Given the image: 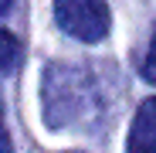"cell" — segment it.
Listing matches in <instances>:
<instances>
[{"label":"cell","mask_w":156,"mask_h":153,"mask_svg":"<svg viewBox=\"0 0 156 153\" xmlns=\"http://www.w3.org/2000/svg\"><path fill=\"white\" fill-rule=\"evenodd\" d=\"M41 109L51 129L88 122L98 112V85L78 65H48L41 82Z\"/></svg>","instance_id":"6da1fadb"},{"label":"cell","mask_w":156,"mask_h":153,"mask_svg":"<svg viewBox=\"0 0 156 153\" xmlns=\"http://www.w3.org/2000/svg\"><path fill=\"white\" fill-rule=\"evenodd\" d=\"M58 27L78 41H102L109 34V4L105 0H55Z\"/></svg>","instance_id":"7a4b0ae2"},{"label":"cell","mask_w":156,"mask_h":153,"mask_svg":"<svg viewBox=\"0 0 156 153\" xmlns=\"http://www.w3.org/2000/svg\"><path fill=\"white\" fill-rule=\"evenodd\" d=\"M126 150L129 153H156V95L143 99V106L136 109Z\"/></svg>","instance_id":"3957f363"},{"label":"cell","mask_w":156,"mask_h":153,"mask_svg":"<svg viewBox=\"0 0 156 153\" xmlns=\"http://www.w3.org/2000/svg\"><path fill=\"white\" fill-rule=\"evenodd\" d=\"M17 65H20V41H17L10 31L0 27V75L14 71Z\"/></svg>","instance_id":"277c9868"},{"label":"cell","mask_w":156,"mask_h":153,"mask_svg":"<svg viewBox=\"0 0 156 153\" xmlns=\"http://www.w3.org/2000/svg\"><path fill=\"white\" fill-rule=\"evenodd\" d=\"M139 71H143V78H146L149 85H156V31H153V38H149V51H146Z\"/></svg>","instance_id":"5b68a950"},{"label":"cell","mask_w":156,"mask_h":153,"mask_svg":"<svg viewBox=\"0 0 156 153\" xmlns=\"http://www.w3.org/2000/svg\"><path fill=\"white\" fill-rule=\"evenodd\" d=\"M0 153H14V143H10V133H7L4 119H0Z\"/></svg>","instance_id":"8992f818"},{"label":"cell","mask_w":156,"mask_h":153,"mask_svg":"<svg viewBox=\"0 0 156 153\" xmlns=\"http://www.w3.org/2000/svg\"><path fill=\"white\" fill-rule=\"evenodd\" d=\"M10 7H14V0H0V14H7Z\"/></svg>","instance_id":"52a82bcc"}]
</instances>
